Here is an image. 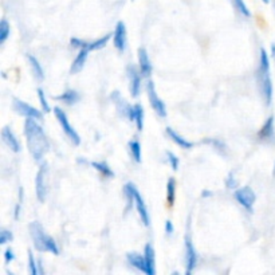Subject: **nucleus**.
Instances as JSON below:
<instances>
[{"instance_id":"nucleus-24","label":"nucleus","mask_w":275,"mask_h":275,"mask_svg":"<svg viewBox=\"0 0 275 275\" xmlns=\"http://www.w3.org/2000/svg\"><path fill=\"white\" fill-rule=\"evenodd\" d=\"M128 146H129V150H130V155H132L133 160L136 161V162H141L143 159H141V144H140V141L132 140V141H129Z\"/></svg>"},{"instance_id":"nucleus-9","label":"nucleus","mask_w":275,"mask_h":275,"mask_svg":"<svg viewBox=\"0 0 275 275\" xmlns=\"http://www.w3.org/2000/svg\"><path fill=\"white\" fill-rule=\"evenodd\" d=\"M14 110L19 115H23L26 118H35V120H40L42 118V112L35 109L34 106H30L29 103H26L19 98H14Z\"/></svg>"},{"instance_id":"nucleus-35","label":"nucleus","mask_w":275,"mask_h":275,"mask_svg":"<svg viewBox=\"0 0 275 275\" xmlns=\"http://www.w3.org/2000/svg\"><path fill=\"white\" fill-rule=\"evenodd\" d=\"M226 187L228 189H236V187H238V181L234 178V172L228 173V176L226 178Z\"/></svg>"},{"instance_id":"nucleus-11","label":"nucleus","mask_w":275,"mask_h":275,"mask_svg":"<svg viewBox=\"0 0 275 275\" xmlns=\"http://www.w3.org/2000/svg\"><path fill=\"white\" fill-rule=\"evenodd\" d=\"M110 98L115 103V106H117L121 115H124L129 121H134V106H130L129 103L126 102L124 97L120 94V92H113Z\"/></svg>"},{"instance_id":"nucleus-44","label":"nucleus","mask_w":275,"mask_h":275,"mask_svg":"<svg viewBox=\"0 0 275 275\" xmlns=\"http://www.w3.org/2000/svg\"><path fill=\"white\" fill-rule=\"evenodd\" d=\"M274 4H275V0H274Z\"/></svg>"},{"instance_id":"nucleus-20","label":"nucleus","mask_w":275,"mask_h":275,"mask_svg":"<svg viewBox=\"0 0 275 275\" xmlns=\"http://www.w3.org/2000/svg\"><path fill=\"white\" fill-rule=\"evenodd\" d=\"M57 99H59V101H62V102H65L66 105H70V106H71V105H75L77 102H80L81 96L77 90L69 89V90L63 92L59 97H57Z\"/></svg>"},{"instance_id":"nucleus-12","label":"nucleus","mask_w":275,"mask_h":275,"mask_svg":"<svg viewBox=\"0 0 275 275\" xmlns=\"http://www.w3.org/2000/svg\"><path fill=\"white\" fill-rule=\"evenodd\" d=\"M141 77L143 74L136 69V66H129L128 67V78H129V89L132 97H138L141 92Z\"/></svg>"},{"instance_id":"nucleus-10","label":"nucleus","mask_w":275,"mask_h":275,"mask_svg":"<svg viewBox=\"0 0 275 275\" xmlns=\"http://www.w3.org/2000/svg\"><path fill=\"white\" fill-rule=\"evenodd\" d=\"M197 264V252L191 241V236H185V274H191Z\"/></svg>"},{"instance_id":"nucleus-21","label":"nucleus","mask_w":275,"mask_h":275,"mask_svg":"<svg viewBox=\"0 0 275 275\" xmlns=\"http://www.w3.org/2000/svg\"><path fill=\"white\" fill-rule=\"evenodd\" d=\"M274 137V117L271 115L269 120L264 122L263 128L259 132V138L260 140H270Z\"/></svg>"},{"instance_id":"nucleus-8","label":"nucleus","mask_w":275,"mask_h":275,"mask_svg":"<svg viewBox=\"0 0 275 275\" xmlns=\"http://www.w3.org/2000/svg\"><path fill=\"white\" fill-rule=\"evenodd\" d=\"M258 77H259V89L262 93V97L264 99V103L270 106L271 101H273V82H271V77H270V71L266 70L258 69Z\"/></svg>"},{"instance_id":"nucleus-27","label":"nucleus","mask_w":275,"mask_h":275,"mask_svg":"<svg viewBox=\"0 0 275 275\" xmlns=\"http://www.w3.org/2000/svg\"><path fill=\"white\" fill-rule=\"evenodd\" d=\"M92 165L102 175L103 178H114V172L106 162H92Z\"/></svg>"},{"instance_id":"nucleus-28","label":"nucleus","mask_w":275,"mask_h":275,"mask_svg":"<svg viewBox=\"0 0 275 275\" xmlns=\"http://www.w3.org/2000/svg\"><path fill=\"white\" fill-rule=\"evenodd\" d=\"M10 34H11V26L6 19H3L1 23H0V45H3L8 39Z\"/></svg>"},{"instance_id":"nucleus-31","label":"nucleus","mask_w":275,"mask_h":275,"mask_svg":"<svg viewBox=\"0 0 275 275\" xmlns=\"http://www.w3.org/2000/svg\"><path fill=\"white\" fill-rule=\"evenodd\" d=\"M38 266L39 263H36V260H35L34 255H32V252L29 251V271L31 275H36L39 274V269H38Z\"/></svg>"},{"instance_id":"nucleus-36","label":"nucleus","mask_w":275,"mask_h":275,"mask_svg":"<svg viewBox=\"0 0 275 275\" xmlns=\"http://www.w3.org/2000/svg\"><path fill=\"white\" fill-rule=\"evenodd\" d=\"M206 143H211L213 145V148H216L219 152H226V144L222 143L220 140H206Z\"/></svg>"},{"instance_id":"nucleus-39","label":"nucleus","mask_w":275,"mask_h":275,"mask_svg":"<svg viewBox=\"0 0 275 275\" xmlns=\"http://www.w3.org/2000/svg\"><path fill=\"white\" fill-rule=\"evenodd\" d=\"M19 212H20V203H17L15 207V219L19 218Z\"/></svg>"},{"instance_id":"nucleus-5","label":"nucleus","mask_w":275,"mask_h":275,"mask_svg":"<svg viewBox=\"0 0 275 275\" xmlns=\"http://www.w3.org/2000/svg\"><path fill=\"white\" fill-rule=\"evenodd\" d=\"M54 114L57 117L58 122L61 124V128H62V130L65 132V134L71 140V143L74 144V145H80L81 144L80 134H78V132L73 128V125L70 124V121L69 118H67L66 113H65L61 108H58L57 106V108H54Z\"/></svg>"},{"instance_id":"nucleus-15","label":"nucleus","mask_w":275,"mask_h":275,"mask_svg":"<svg viewBox=\"0 0 275 275\" xmlns=\"http://www.w3.org/2000/svg\"><path fill=\"white\" fill-rule=\"evenodd\" d=\"M138 66H140V73L143 74V77H149L152 74L150 58L144 47L138 49Z\"/></svg>"},{"instance_id":"nucleus-38","label":"nucleus","mask_w":275,"mask_h":275,"mask_svg":"<svg viewBox=\"0 0 275 275\" xmlns=\"http://www.w3.org/2000/svg\"><path fill=\"white\" fill-rule=\"evenodd\" d=\"M173 231H175V227H173V224L171 220H166L165 222V232L166 235L171 236L173 234Z\"/></svg>"},{"instance_id":"nucleus-42","label":"nucleus","mask_w":275,"mask_h":275,"mask_svg":"<svg viewBox=\"0 0 275 275\" xmlns=\"http://www.w3.org/2000/svg\"><path fill=\"white\" fill-rule=\"evenodd\" d=\"M262 1H263L264 4H269V1H270V0H262Z\"/></svg>"},{"instance_id":"nucleus-13","label":"nucleus","mask_w":275,"mask_h":275,"mask_svg":"<svg viewBox=\"0 0 275 275\" xmlns=\"http://www.w3.org/2000/svg\"><path fill=\"white\" fill-rule=\"evenodd\" d=\"M113 43L120 52H124L126 49V27L124 22L115 24L114 34H113Z\"/></svg>"},{"instance_id":"nucleus-29","label":"nucleus","mask_w":275,"mask_h":275,"mask_svg":"<svg viewBox=\"0 0 275 275\" xmlns=\"http://www.w3.org/2000/svg\"><path fill=\"white\" fill-rule=\"evenodd\" d=\"M234 1V4H235L236 10L239 11L241 15H243L244 17H250L251 16V12L248 10V7L246 6V3H244V0H232Z\"/></svg>"},{"instance_id":"nucleus-4","label":"nucleus","mask_w":275,"mask_h":275,"mask_svg":"<svg viewBox=\"0 0 275 275\" xmlns=\"http://www.w3.org/2000/svg\"><path fill=\"white\" fill-rule=\"evenodd\" d=\"M125 187L132 192L133 203H134V207H136V210H137L138 216L141 219V222H143L145 226H149L150 224L149 212H148V208H146V204H145V201H144L141 194L138 192V189L136 188V185L133 183L125 184Z\"/></svg>"},{"instance_id":"nucleus-14","label":"nucleus","mask_w":275,"mask_h":275,"mask_svg":"<svg viewBox=\"0 0 275 275\" xmlns=\"http://www.w3.org/2000/svg\"><path fill=\"white\" fill-rule=\"evenodd\" d=\"M1 140H3V143L6 144L7 146H8L12 152H15V153H19L20 149H22L19 140H17L16 136H15V133L12 132V129L10 126H4V128H3V130H1Z\"/></svg>"},{"instance_id":"nucleus-33","label":"nucleus","mask_w":275,"mask_h":275,"mask_svg":"<svg viewBox=\"0 0 275 275\" xmlns=\"http://www.w3.org/2000/svg\"><path fill=\"white\" fill-rule=\"evenodd\" d=\"M12 239H14V235H12L11 231H8V229L6 228H1V231H0V244L4 246L8 242H11Z\"/></svg>"},{"instance_id":"nucleus-23","label":"nucleus","mask_w":275,"mask_h":275,"mask_svg":"<svg viewBox=\"0 0 275 275\" xmlns=\"http://www.w3.org/2000/svg\"><path fill=\"white\" fill-rule=\"evenodd\" d=\"M175 195H176V181H175V178H171L166 183V201H168L169 207L175 204Z\"/></svg>"},{"instance_id":"nucleus-41","label":"nucleus","mask_w":275,"mask_h":275,"mask_svg":"<svg viewBox=\"0 0 275 275\" xmlns=\"http://www.w3.org/2000/svg\"><path fill=\"white\" fill-rule=\"evenodd\" d=\"M271 54H273V57H275V43L271 46Z\"/></svg>"},{"instance_id":"nucleus-16","label":"nucleus","mask_w":275,"mask_h":275,"mask_svg":"<svg viewBox=\"0 0 275 275\" xmlns=\"http://www.w3.org/2000/svg\"><path fill=\"white\" fill-rule=\"evenodd\" d=\"M144 258H145V263H146V275H155L156 274V255L155 248L153 246L148 243L145 248H144Z\"/></svg>"},{"instance_id":"nucleus-19","label":"nucleus","mask_w":275,"mask_h":275,"mask_svg":"<svg viewBox=\"0 0 275 275\" xmlns=\"http://www.w3.org/2000/svg\"><path fill=\"white\" fill-rule=\"evenodd\" d=\"M166 134H168V137L171 138L173 143L176 144L178 146H180V148H184V149H191V148L194 146V144L189 143L188 140H185L183 136H180L176 130H173L172 128H166Z\"/></svg>"},{"instance_id":"nucleus-26","label":"nucleus","mask_w":275,"mask_h":275,"mask_svg":"<svg viewBox=\"0 0 275 275\" xmlns=\"http://www.w3.org/2000/svg\"><path fill=\"white\" fill-rule=\"evenodd\" d=\"M113 35H105V36H102V38H99V39L94 40V42H89V50L90 51H96V50H101V49H103V47L108 45V42H109V39L112 38Z\"/></svg>"},{"instance_id":"nucleus-22","label":"nucleus","mask_w":275,"mask_h":275,"mask_svg":"<svg viewBox=\"0 0 275 275\" xmlns=\"http://www.w3.org/2000/svg\"><path fill=\"white\" fill-rule=\"evenodd\" d=\"M29 63L30 66H31V71H32V74L34 77L36 78L38 81H42L45 80V71H43V67H42V65L39 63V61L34 57V55H29Z\"/></svg>"},{"instance_id":"nucleus-6","label":"nucleus","mask_w":275,"mask_h":275,"mask_svg":"<svg viewBox=\"0 0 275 275\" xmlns=\"http://www.w3.org/2000/svg\"><path fill=\"white\" fill-rule=\"evenodd\" d=\"M146 93H148V99H149L150 106L152 109L155 110V113L161 118H165L166 117V108L164 101L159 97V94L156 92L155 82L149 80L146 82Z\"/></svg>"},{"instance_id":"nucleus-32","label":"nucleus","mask_w":275,"mask_h":275,"mask_svg":"<svg viewBox=\"0 0 275 275\" xmlns=\"http://www.w3.org/2000/svg\"><path fill=\"white\" fill-rule=\"evenodd\" d=\"M166 160H168V162H169V165L172 166L173 171H178V157L173 152H171V150H168L166 152Z\"/></svg>"},{"instance_id":"nucleus-40","label":"nucleus","mask_w":275,"mask_h":275,"mask_svg":"<svg viewBox=\"0 0 275 275\" xmlns=\"http://www.w3.org/2000/svg\"><path fill=\"white\" fill-rule=\"evenodd\" d=\"M201 195H203V197H210V196L212 195V194H211L210 191H204V192H203Z\"/></svg>"},{"instance_id":"nucleus-1","label":"nucleus","mask_w":275,"mask_h":275,"mask_svg":"<svg viewBox=\"0 0 275 275\" xmlns=\"http://www.w3.org/2000/svg\"><path fill=\"white\" fill-rule=\"evenodd\" d=\"M24 136L27 140L30 153L32 155L35 161H42L43 156L46 155L50 148V143L43 128L39 125L38 120L35 118H26L24 121Z\"/></svg>"},{"instance_id":"nucleus-30","label":"nucleus","mask_w":275,"mask_h":275,"mask_svg":"<svg viewBox=\"0 0 275 275\" xmlns=\"http://www.w3.org/2000/svg\"><path fill=\"white\" fill-rule=\"evenodd\" d=\"M38 97H39V102H40V106H42V112H45V113H50V112H51V108H50V105H49L46 94H45V92H43L42 89H38Z\"/></svg>"},{"instance_id":"nucleus-3","label":"nucleus","mask_w":275,"mask_h":275,"mask_svg":"<svg viewBox=\"0 0 275 275\" xmlns=\"http://www.w3.org/2000/svg\"><path fill=\"white\" fill-rule=\"evenodd\" d=\"M35 188H36V197L40 203L46 201L47 192H49V165L43 162L40 165L36 178H35Z\"/></svg>"},{"instance_id":"nucleus-7","label":"nucleus","mask_w":275,"mask_h":275,"mask_svg":"<svg viewBox=\"0 0 275 275\" xmlns=\"http://www.w3.org/2000/svg\"><path fill=\"white\" fill-rule=\"evenodd\" d=\"M234 196H235L236 201H238L246 211L252 213V211H254V204H255V200H257V195H255V192H254L250 187H243V188L235 189Z\"/></svg>"},{"instance_id":"nucleus-43","label":"nucleus","mask_w":275,"mask_h":275,"mask_svg":"<svg viewBox=\"0 0 275 275\" xmlns=\"http://www.w3.org/2000/svg\"><path fill=\"white\" fill-rule=\"evenodd\" d=\"M274 176H275V168H274Z\"/></svg>"},{"instance_id":"nucleus-17","label":"nucleus","mask_w":275,"mask_h":275,"mask_svg":"<svg viewBox=\"0 0 275 275\" xmlns=\"http://www.w3.org/2000/svg\"><path fill=\"white\" fill-rule=\"evenodd\" d=\"M126 259H128V262H129V264H130L132 267L140 270L141 273H145V274H146V263H145L144 255L138 254V252H129V254L126 255Z\"/></svg>"},{"instance_id":"nucleus-25","label":"nucleus","mask_w":275,"mask_h":275,"mask_svg":"<svg viewBox=\"0 0 275 275\" xmlns=\"http://www.w3.org/2000/svg\"><path fill=\"white\" fill-rule=\"evenodd\" d=\"M144 108L143 105H140V103H136L134 105V122H136V125H137V129L141 132L144 129Z\"/></svg>"},{"instance_id":"nucleus-37","label":"nucleus","mask_w":275,"mask_h":275,"mask_svg":"<svg viewBox=\"0 0 275 275\" xmlns=\"http://www.w3.org/2000/svg\"><path fill=\"white\" fill-rule=\"evenodd\" d=\"M4 260H6L7 263H11V262L15 260V254H14L12 248H7L6 251H4Z\"/></svg>"},{"instance_id":"nucleus-34","label":"nucleus","mask_w":275,"mask_h":275,"mask_svg":"<svg viewBox=\"0 0 275 275\" xmlns=\"http://www.w3.org/2000/svg\"><path fill=\"white\" fill-rule=\"evenodd\" d=\"M70 43H71V46L78 49V50H82V49H87V47H89V42H85V40L80 39V38H71ZM87 50H89V49H87ZM89 51H90V50H89Z\"/></svg>"},{"instance_id":"nucleus-2","label":"nucleus","mask_w":275,"mask_h":275,"mask_svg":"<svg viewBox=\"0 0 275 275\" xmlns=\"http://www.w3.org/2000/svg\"><path fill=\"white\" fill-rule=\"evenodd\" d=\"M30 234L34 242V247L40 252H50L54 255L59 254V247L54 238L47 234L39 222H32L30 224Z\"/></svg>"},{"instance_id":"nucleus-18","label":"nucleus","mask_w":275,"mask_h":275,"mask_svg":"<svg viewBox=\"0 0 275 275\" xmlns=\"http://www.w3.org/2000/svg\"><path fill=\"white\" fill-rule=\"evenodd\" d=\"M89 52L90 51H89L87 49H82V50H80L78 55L75 57L74 62L71 65V69H70V73H71V74H77V73H80L81 70L83 69V66H85V63H86Z\"/></svg>"}]
</instances>
